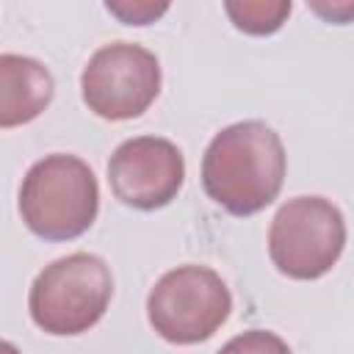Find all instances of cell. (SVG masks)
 <instances>
[{
    "mask_svg": "<svg viewBox=\"0 0 354 354\" xmlns=\"http://www.w3.org/2000/svg\"><path fill=\"white\" fill-rule=\"evenodd\" d=\"M288 155L279 133L260 122L243 119L221 127L202 155L205 194L232 216L266 210L282 191Z\"/></svg>",
    "mask_w": 354,
    "mask_h": 354,
    "instance_id": "6da1fadb",
    "label": "cell"
},
{
    "mask_svg": "<svg viewBox=\"0 0 354 354\" xmlns=\"http://www.w3.org/2000/svg\"><path fill=\"white\" fill-rule=\"evenodd\" d=\"M100 213V185L91 166L66 152L36 160L19 185L22 224L41 241H75Z\"/></svg>",
    "mask_w": 354,
    "mask_h": 354,
    "instance_id": "7a4b0ae2",
    "label": "cell"
},
{
    "mask_svg": "<svg viewBox=\"0 0 354 354\" xmlns=\"http://www.w3.org/2000/svg\"><path fill=\"white\" fill-rule=\"evenodd\" d=\"M113 299V277L102 257L72 252L44 266L28 290L33 324L55 337L83 335L100 324Z\"/></svg>",
    "mask_w": 354,
    "mask_h": 354,
    "instance_id": "3957f363",
    "label": "cell"
},
{
    "mask_svg": "<svg viewBox=\"0 0 354 354\" xmlns=\"http://www.w3.org/2000/svg\"><path fill=\"white\" fill-rule=\"evenodd\" d=\"M232 313V293L221 274L185 263L166 271L147 296L149 326L174 346H194L213 337Z\"/></svg>",
    "mask_w": 354,
    "mask_h": 354,
    "instance_id": "277c9868",
    "label": "cell"
},
{
    "mask_svg": "<svg viewBox=\"0 0 354 354\" xmlns=\"http://www.w3.org/2000/svg\"><path fill=\"white\" fill-rule=\"evenodd\" d=\"M346 246V218L324 196H293L271 218L268 257L290 279H318L335 268Z\"/></svg>",
    "mask_w": 354,
    "mask_h": 354,
    "instance_id": "5b68a950",
    "label": "cell"
},
{
    "mask_svg": "<svg viewBox=\"0 0 354 354\" xmlns=\"http://www.w3.org/2000/svg\"><path fill=\"white\" fill-rule=\"evenodd\" d=\"M80 94L100 119H136L160 94V61L152 50L133 41L105 44L83 66Z\"/></svg>",
    "mask_w": 354,
    "mask_h": 354,
    "instance_id": "8992f818",
    "label": "cell"
},
{
    "mask_svg": "<svg viewBox=\"0 0 354 354\" xmlns=\"http://www.w3.org/2000/svg\"><path fill=\"white\" fill-rule=\"evenodd\" d=\"M108 183L122 205L158 210L177 199L185 183V158L169 138L136 136L113 149L108 160Z\"/></svg>",
    "mask_w": 354,
    "mask_h": 354,
    "instance_id": "52a82bcc",
    "label": "cell"
},
{
    "mask_svg": "<svg viewBox=\"0 0 354 354\" xmlns=\"http://www.w3.org/2000/svg\"><path fill=\"white\" fill-rule=\"evenodd\" d=\"M55 94L53 72L30 55L0 53V130L39 119Z\"/></svg>",
    "mask_w": 354,
    "mask_h": 354,
    "instance_id": "ba28073f",
    "label": "cell"
},
{
    "mask_svg": "<svg viewBox=\"0 0 354 354\" xmlns=\"http://www.w3.org/2000/svg\"><path fill=\"white\" fill-rule=\"evenodd\" d=\"M290 0H227L224 11L232 25L249 36H271L290 17Z\"/></svg>",
    "mask_w": 354,
    "mask_h": 354,
    "instance_id": "9c48e42d",
    "label": "cell"
},
{
    "mask_svg": "<svg viewBox=\"0 0 354 354\" xmlns=\"http://www.w3.org/2000/svg\"><path fill=\"white\" fill-rule=\"evenodd\" d=\"M216 354H293V351L271 329H246V332L230 337Z\"/></svg>",
    "mask_w": 354,
    "mask_h": 354,
    "instance_id": "30bf717a",
    "label": "cell"
},
{
    "mask_svg": "<svg viewBox=\"0 0 354 354\" xmlns=\"http://www.w3.org/2000/svg\"><path fill=\"white\" fill-rule=\"evenodd\" d=\"M108 14H113L124 25H149L158 17L169 11V3H152V0H108Z\"/></svg>",
    "mask_w": 354,
    "mask_h": 354,
    "instance_id": "8fae6325",
    "label": "cell"
},
{
    "mask_svg": "<svg viewBox=\"0 0 354 354\" xmlns=\"http://www.w3.org/2000/svg\"><path fill=\"white\" fill-rule=\"evenodd\" d=\"M0 354H22L14 343H8V340H0Z\"/></svg>",
    "mask_w": 354,
    "mask_h": 354,
    "instance_id": "7c38bea8",
    "label": "cell"
}]
</instances>
